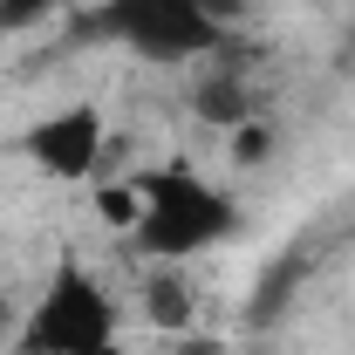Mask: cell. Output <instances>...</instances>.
I'll return each mask as SVG.
<instances>
[{"label": "cell", "mask_w": 355, "mask_h": 355, "mask_svg": "<svg viewBox=\"0 0 355 355\" xmlns=\"http://www.w3.org/2000/svg\"><path fill=\"white\" fill-rule=\"evenodd\" d=\"M137 191H144L137 253H150V260H164V266L198 260L205 246H219V239L239 232V205L225 198L212 178H198L184 157H178V164H157V171H144V178H137Z\"/></svg>", "instance_id": "1"}, {"label": "cell", "mask_w": 355, "mask_h": 355, "mask_svg": "<svg viewBox=\"0 0 355 355\" xmlns=\"http://www.w3.org/2000/svg\"><path fill=\"white\" fill-rule=\"evenodd\" d=\"M14 349L21 355H123V321H116L110 287L83 260L62 253V260L48 266L35 308L21 314Z\"/></svg>", "instance_id": "2"}, {"label": "cell", "mask_w": 355, "mask_h": 355, "mask_svg": "<svg viewBox=\"0 0 355 355\" xmlns=\"http://www.w3.org/2000/svg\"><path fill=\"white\" fill-rule=\"evenodd\" d=\"M225 14H239V0H103L89 35H110L144 62H198L225 48Z\"/></svg>", "instance_id": "3"}, {"label": "cell", "mask_w": 355, "mask_h": 355, "mask_svg": "<svg viewBox=\"0 0 355 355\" xmlns=\"http://www.w3.org/2000/svg\"><path fill=\"white\" fill-rule=\"evenodd\" d=\"M14 150L35 164V171L48 178H96V164H103V110L96 103H62V110H48V116H35L28 130L14 137Z\"/></svg>", "instance_id": "4"}, {"label": "cell", "mask_w": 355, "mask_h": 355, "mask_svg": "<svg viewBox=\"0 0 355 355\" xmlns=\"http://www.w3.org/2000/svg\"><path fill=\"white\" fill-rule=\"evenodd\" d=\"M144 314H150L164 335H191V321H198V294H191L184 266L150 260V273H144Z\"/></svg>", "instance_id": "5"}, {"label": "cell", "mask_w": 355, "mask_h": 355, "mask_svg": "<svg viewBox=\"0 0 355 355\" xmlns=\"http://www.w3.org/2000/svg\"><path fill=\"white\" fill-rule=\"evenodd\" d=\"M198 110H205L212 123H225V130L253 123V116H246V89L232 83V69H219V83H205V89H198Z\"/></svg>", "instance_id": "6"}, {"label": "cell", "mask_w": 355, "mask_h": 355, "mask_svg": "<svg viewBox=\"0 0 355 355\" xmlns=\"http://www.w3.org/2000/svg\"><path fill=\"white\" fill-rule=\"evenodd\" d=\"M96 212L116 225V232H137V219H144V191H137V184H103V191H96Z\"/></svg>", "instance_id": "7"}, {"label": "cell", "mask_w": 355, "mask_h": 355, "mask_svg": "<svg viewBox=\"0 0 355 355\" xmlns=\"http://www.w3.org/2000/svg\"><path fill=\"white\" fill-rule=\"evenodd\" d=\"M69 0H0V35H28V28H42L55 21Z\"/></svg>", "instance_id": "8"}, {"label": "cell", "mask_w": 355, "mask_h": 355, "mask_svg": "<svg viewBox=\"0 0 355 355\" xmlns=\"http://www.w3.org/2000/svg\"><path fill=\"white\" fill-rule=\"evenodd\" d=\"M171 355H225L219 342H212V335H178V349Z\"/></svg>", "instance_id": "9"}, {"label": "cell", "mask_w": 355, "mask_h": 355, "mask_svg": "<svg viewBox=\"0 0 355 355\" xmlns=\"http://www.w3.org/2000/svg\"><path fill=\"white\" fill-rule=\"evenodd\" d=\"M21 321H14V301H7V287H0V349H7V335H14Z\"/></svg>", "instance_id": "10"}]
</instances>
